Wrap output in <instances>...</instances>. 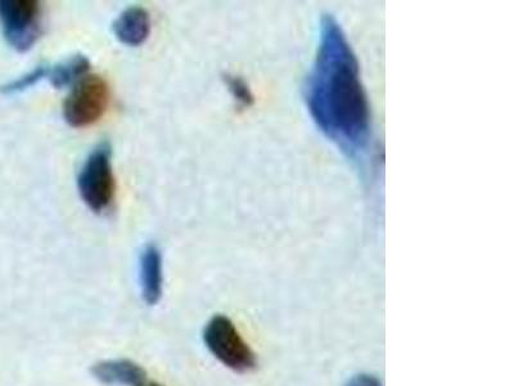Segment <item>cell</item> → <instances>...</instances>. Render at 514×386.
I'll use <instances>...</instances> for the list:
<instances>
[{"mask_svg": "<svg viewBox=\"0 0 514 386\" xmlns=\"http://www.w3.org/2000/svg\"><path fill=\"white\" fill-rule=\"evenodd\" d=\"M0 25L7 43L27 52L42 35V6L36 0H0Z\"/></svg>", "mask_w": 514, "mask_h": 386, "instance_id": "5", "label": "cell"}, {"mask_svg": "<svg viewBox=\"0 0 514 386\" xmlns=\"http://www.w3.org/2000/svg\"><path fill=\"white\" fill-rule=\"evenodd\" d=\"M311 118L345 154L364 155L371 139V107L349 40L331 16L320 24L317 56L304 85Z\"/></svg>", "mask_w": 514, "mask_h": 386, "instance_id": "1", "label": "cell"}, {"mask_svg": "<svg viewBox=\"0 0 514 386\" xmlns=\"http://www.w3.org/2000/svg\"><path fill=\"white\" fill-rule=\"evenodd\" d=\"M147 386H162V385H160V384H156V383H152V384L147 385Z\"/></svg>", "mask_w": 514, "mask_h": 386, "instance_id": "13", "label": "cell"}, {"mask_svg": "<svg viewBox=\"0 0 514 386\" xmlns=\"http://www.w3.org/2000/svg\"><path fill=\"white\" fill-rule=\"evenodd\" d=\"M207 349L224 366L236 372H249L257 365L255 353L243 340L240 332L228 317L215 316L204 330Z\"/></svg>", "mask_w": 514, "mask_h": 386, "instance_id": "3", "label": "cell"}, {"mask_svg": "<svg viewBox=\"0 0 514 386\" xmlns=\"http://www.w3.org/2000/svg\"><path fill=\"white\" fill-rule=\"evenodd\" d=\"M224 80L238 105L242 107H250L252 105L254 96H252L249 85L246 84L245 80L241 79L240 76L234 75H225Z\"/></svg>", "mask_w": 514, "mask_h": 386, "instance_id": "11", "label": "cell"}, {"mask_svg": "<svg viewBox=\"0 0 514 386\" xmlns=\"http://www.w3.org/2000/svg\"><path fill=\"white\" fill-rule=\"evenodd\" d=\"M49 67L44 65L36 66L34 70H31L29 74H25L13 82L4 85L0 88V92L3 94H16L26 91L35 84H38L40 80L47 78Z\"/></svg>", "mask_w": 514, "mask_h": 386, "instance_id": "10", "label": "cell"}, {"mask_svg": "<svg viewBox=\"0 0 514 386\" xmlns=\"http://www.w3.org/2000/svg\"><path fill=\"white\" fill-rule=\"evenodd\" d=\"M111 146L101 143L85 160L78 177L81 199L92 212H105L115 199L116 181L112 170Z\"/></svg>", "mask_w": 514, "mask_h": 386, "instance_id": "2", "label": "cell"}, {"mask_svg": "<svg viewBox=\"0 0 514 386\" xmlns=\"http://www.w3.org/2000/svg\"><path fill=\"white\" fill-rule=\"evenodd\" d=\"M110 103V87L98 75L84 76L63 103V118L72 128H85L105 115Z\"/></svg>", "mask_w": 514, "mask_h": 386, "instance_id": "4", "label": "cell"}, {"mask_svg": "<svg viewBox=\"0 0 514 386\" xmlns=\"http://www.w3.org/2000/svg\"><path fill=\"white\" fill-rule=\"evenodd\" d=\"M89 69L90 62L88 58L78 55L49 69L48 78L51 80L54 88L63 89L71 84L80 82L84 76H87Z\"/></svg>", "mask_w": 514, "mask_h": 386, "instance_id": "9", "label": "cell"}, {"mask_svg": "<svg viewBox=\"0 0 514 386\" xmlns=\"http://www.w3.org/2000/svg\"><path fill=\"white\" fill-rule=\"evenodd\" d=\"M346 386H382L380 381L372 376L360 375L354 377Z\"/></svg>", "mask_w": 514, "mask_h": 386, "instance_id": "12", "label": "cell"}, {"mask_svg": "<svg viewBox=\"0 0 514 386\" xmlns=\"http://www.w3.org/2000/svg\"><path fill=\"white\" fill-rule=\"evenodd\" d=\"M92 374L106 385L147 386V372L129 359L99 362L92 367Z\"/></svg>", "mask_w": 514, "mask_h": 386, "instance_id": "6", "label": "cell"}, {"mask_svg": "<svg viewBox=\"0 0 514 386\" xmlns=\"http://www.w3.org/2000/svg\"><path fill=\"white\" fill-rule=\"evenodd\" d=\"M139 275H141L142 295L144 302L155 305L162 296V255L155 244H148L143 249L139 260Z\"/></svg>", "mask_w": 514, "mask_h": 386, "instance_id": "7", "label": "cell"}, {"mask_svg": "<svg viewBox=\"0 0 514 386\" xmlns=\"http://www.w3.org/2000/svg\"><path fill=\"white\" fill-rule=\"evenodd\" d=\"M114 33L121 43L129 47L142 46L150 37L151 19L142 7L134 6L117 17L114 22Z\"/></svg>", "mask_w": 514, "mask_h": 386, "instance_id": "8", "label": "cell"}]
</instances>
